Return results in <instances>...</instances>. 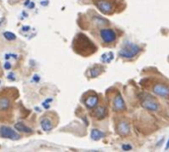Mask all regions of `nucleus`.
Here are the masks:
<instances>
[{
	"label": "nucleus",
	"mask_w": 169,
	"mask_h": 152,
	"mask_svg": "<svg viewBox=\"0 0 169 152\" xmlns=\"http://www.w3.org/2000/svg\"><path fill=\"white\" fill-rule=\"evenodd\" d=\"M19 96L16 88H5L0 92V120L10 122L14 102Z\"/></svg>",
	"instance_id": "f257e3e1"
},
{
	"label": "nucleus",
	"mask_w": 169,
	"mask_h": 152,
	"mask_svg": "<svg viewBox=\"0 0 169 152\" xmlns=\"http://www.w3.org/2000/svg\"><path fill=\"white\" fill-rule=\"evenodd\" d=\"M71 48L75 53L83 57H88L97 51L96 45L83 33H78L75 35L72 40Z\"/></svg>",
	"instance_id": "f03ea898"
},
{
	"label": "nucleus",
	"mask_w": 169,
	"mask_h": 152,
	"mask_svg": "<svg viewBox=\"0 0 169 152\" xmlns=\"http://www.w3.org/2000/svg\"><path fill=\"white\" fill-rule=\"evenodd\" d=\"M58 123L59 118L56 112H46L40 118L41 127L46 132H50L58 127Z\"/></svg>",
	"instance_id": "7ed1b4c3"
},
{
	"label": "nucleus",
	"mask_w": 169,
	"mask_h": 152,
	"mask_svg": "<svg viewBox=\"0 0 169 152\" xmlns=\"http://www.w3.org/2000/svg\"><path fill=\"white\" fill-rule=\"evenodd\" d=\"M139 100H140V104H142V106L144 109L149 110L150 112H157V111L159 110V107H160L159 103L149 93L140 94Z\"/></svg>",
	"instance_id": "20e7f679"
},
{
	"label": "nucleus",
	"mask_w": 169,
	"mask_h": 152,
	"mask_svg": "<svg viewBox=\"0 0 169 152\" xmlns=\"http://www.w3.org/2000/svg\"><path fill=\"white\" fill-rule=\"evenodd\" d=\"M139 51H140V47L139 45H136V43H126L124 47L120 50L119 55L123 58L130 59V58L134 57Z\"/></svg>",
	"instance_id": "39448f33"
},
{
	"label": "nucleus",
	"mask_w": 169,
	"mask_h": 152,
	"mask_svg": "<svg viewBox=\"0 0 169 152\" xmlns=\"http://www.w3.org/2000/svg\"><path fill=\"white\" fill-rule=\"evenodd\" d=\"M98 34H99V37L104 45H111V43H115L117 40L116 31L110 29V28H101L98 31Z\"/></svg>",
	"instance_id": "423d86ee"
},
{
	"label": "nucleus",
	"mask_w": 169,
	"mask_h": 152,
	"mask_svg": "<svg viewBox=\"0 0 169 152\" xmlns=\"http://www.w3.org/2000/svg\"><path fill=\"white\" fill-rule=\"evenodd\" d=\"M81 101L83 103V105L86 107V109L93 110L99 104V97H98L97 93H95V92L93 91H89L83 95Z\"/></svg>",
	"instance_id": "0eeeda50"
},
{
	"label": "nucleus",
	"mask_w": 169,
	"mask_h": 152,
	"mask_svg": "<svg viewBox=\"0 0 169 152\" xmlns=\"http://www.w3.org/2000/svg\"><path fill=\"white\" fill-rule=\"evenodd\" d=\"M98 10L105 15L113 14L115 10V4L113 0H93Z\"/></svg>",
	"instance_id": "6e6552de"
},
{
	"label": "nucleus",
	"mask_w": 169,
	"mask_h": 152,
	"mask_svg": "<svg viewBox=\"0 0 169 152\" xmlns=\"http://www.w3.org/2000/svg\"><path fill=\"white\" fill-rule=\"evenodd\" d=\"M0 137L8 138L11 140H19L21 139V135L15 130H13L7 125H1L0 127Z\"/></svg>",
	"instance_id": "1a4fd4ad"
},
{
	"label": "nucleus",
	"mask_w": 169,
	"mask_h": 152,
	"mask_svg": "<svg viewBox=\"0 0 169 152\" xmlns=\"http://www.w3.org/2000/svg\"><path fill=\"white\" fill-rule=\"evenodd\" d=\"M152 91H153V93L155 95H157V96H160L163 98L169 97V87L165 84L156 83L152 87Z\"/></svg>",
	"instance_id": "9d476101"
},
{
	"label": "nucleus",
	"mask_w": 169,
	"mask_h": 152,
	"mask_svg": "<svg viewBox=\"0 0 169 152\" xmlns=\"http://www.w3.org/2000/svg\"><path fill=\"white\" fill-rule=\"evenodd\" d=\"M90 22L93 27L98 28V29H101V28H104L107 25H109V21L107 19H105V18L96 14L92 15V16L90 17Z\"/></svg>",
	"instance_id": "9b49d317"
},
{
	"label": "nucleus",
	"mask_w": 169,
	"mask_h": 152,
	"mask_svg": "<svg viewBox=\"0 0 169 152\" xmlns=\"http://www.w3.org/2000/svg\"><path fill=\"white\" fill-rule=\"evenodd\" d=\"M112 105H113V110L116 111V112H123V111L126 110V104H125V101L121 93H119V92L114 97L113 104Z\"/></svg>",
	"instance_id": "f8f14e48"
},
{
	"label": "nucleus",
	"mask_w": 169,
	"mask_h": 152,
	"mask_svg": "<svg viewBox=\"0 0 169 152\" xmlns=\"http://www.w3.org/2000/svg\"><path fill=\"white\" fill-rule=\"evenodd\" d=\"M116 130L118 134L122 136H127L130 134L131 132V127H130V123L126 120H120L116 125Z\"/></svg>",
	"instance_id": "ddd939ff"
},
{
	"label": "nucleus",
	"mask_w": 169,
	"mask_h": 152,
	"mask_svg": "<svg viewBox=\"0 0 169 152\" xmlns=\"http://www.w3.org/2000/svg\"><path fill=\"white\" fill-rule=\"evenodd\" d=\"M92 116L97 120H103L107 117V108L104 105H97V107H95L92 111Z\"/></svg>",
	"instance_id": "4468645a"
},
{
	"label": "nucleus",
	"mask_w": 169,
	"mask_h": 152,
	"mask_svg": "<svg viewBox=\"0 0 169 152\" xmlns=\"http://www.w3.org/2000/svg\"><path fill=\"white\" fill-rule=\"evenodd\" d=\"M103 71H104L103 66L99 65V64H94L90 68H88V70L86 71V76L89 79H93L98 77L101 73H103Z\"/></svg>",
	"instance_id": "2eb2a0df"
},
{
	"label": "nucleus",
	"mask_w": 169,
	"mask_h": 152,
	"mask_svg": "<svg viewBox=\"0 0 169 152\" xmlns=\"http://www.w3.org/2000/svg\"><path fill=\"white\" fill-rule=\"evenodd\" d=\"M14 127L16 128L17 130L21 131V132H24V133H33V130L32 128H30L29 127H27V125H25L23 123H16L14 125Z\"/></svg>",
	"instance_id": "dca6fc26"
},
{
	"label": "nucleus",
	"mask_w": 169,
	"mask_h": 152,
	"mask_svg": "<svg viewBox=\"0 0 169 152\" xmlns=\"http://www.w3.org/2000/svg\"><path fill=\"white\" fill-rule=\"evenodd\" d=\"M105 136V133L103 132V131H101L100 130H97V128H93L92 130H91V138H92L93 140H100L102 139V138Z\"/></svg>",
	"instance_id": "f3484780"
},
{
	"label": "nucleus",
	"mask_w": 169,
	"mask_h": 152,
	"mask_svg": "<svg viewBox=\"0 0 169 152\" xmlns=\"http://www.w3.org/2000/svg\"><path fill=\"white\" fill-rule=\"evenodd\" d=\"M113 58H114V55H113V53H111V51L104 53V55L101 56V60H102L104 63L111 62V61L113 60Z\"/></svg>",
	"instance_id": "a211bd4d"
},
{
	"label": "nucleus",
	"mask_w": 169,
	"mask_h": 152,
	"mask_svg": "<svg viewBox=\"0 0 169 152\" xmlns=\"http://www.w3.org/2000/svg\"><path fill=\"white\" fill-rule=\"evenodd\" d=\"M3 35H4V38L6 39V40H8V41H14V40H16V36L13 34L12 32H5Z\"/></svg>",
	"instance_id": "6ab92c4d"
},
{
	"label": "nucleus",
	"mask_w": 169,
	"mask_h": 152,
	"mask_svg": "<svg viewBox=\"0 0 169 152\" xmlns=\"http://www.w3.org/2000/svg\"><path fill=\"white\" fill-rule=\"evenodd\" d=\"M132 147V145L131 144H123V145H122V149H123V150H125V151H128V150H131Z\"/></svg>",
	"instance_id": "aec40b11"
},
{
	"label": "nucleus",
	"mask_w": 169,
	"mask_h": 152,
	"mask_svg": "<svg viewBox=\"0 0 169 152\" xmlns=\"http://www.w3.org/2000/svg\"><path fill=\"white\" fill-rule=\"evenodd\" d=\"M20 1H21V0H8L9 4H11V5H14V4H17V3H19Z\"/></svg>",
	"instance_id": "412c9836"
},
{
	"label": "nucleus",
	"mask_w": 169,
	"mask_h": 152,
	"mask_svg": "<svg viewBox=\"0 0 169 152\" xmlns=\"http://www.w3.org/2000/svg\"><path fill=\"white\" fill-rule=\"evenodd\" d=\"M5 68H6V69H10V68H11V64H10V62H6V63H5Z\"/></svg>",
	"instance_id": "4be33fe9"
},
{
	"label": "nucleus",
	"mask_w": 169,
	"mask_h": 152,
	"mask_svg": "<svg viewBox=\"0 0 169 152\" xmlns=\"http://www.w3.org/2000/svg\"><path fill=\"white\" fill-rule=\"evenodd\" d=\"M8 79H11V80H14V77H13V73H10L8 76H7Z\"/></svg>",
	"instance_id": "5701e85b"
},
{
	"label": "nucleus",
	"mask_w": 169,
	"mask_h": 152,
	"mask_svg": "<svg viewBox=\"0 0 169 152\" xmlns=\"http://www.w3.org/2000/svg\"><path fill=\"white\" fill-rule=\"evenodd\" d=\"M165 149L167 150V149H169V139H168V141H167V143H166V147H165Z\"/></svg>",
	"instance_id": "b1692460"
},
{
	"label": "nucleus",
	"mask_w": 169,
	"mask_h": 152,
	"mask_svg": "<svg viewBox=\"0 0 169 152\" xmlns=\"http://www.w3.org/2000/svg\"><path fill=\"white\" fill-rule=\"evenodd\" d=\"M0 84H1V81H0Z\"/></svg>",
	"instance_id": "393cba45"
}]
</instances>
